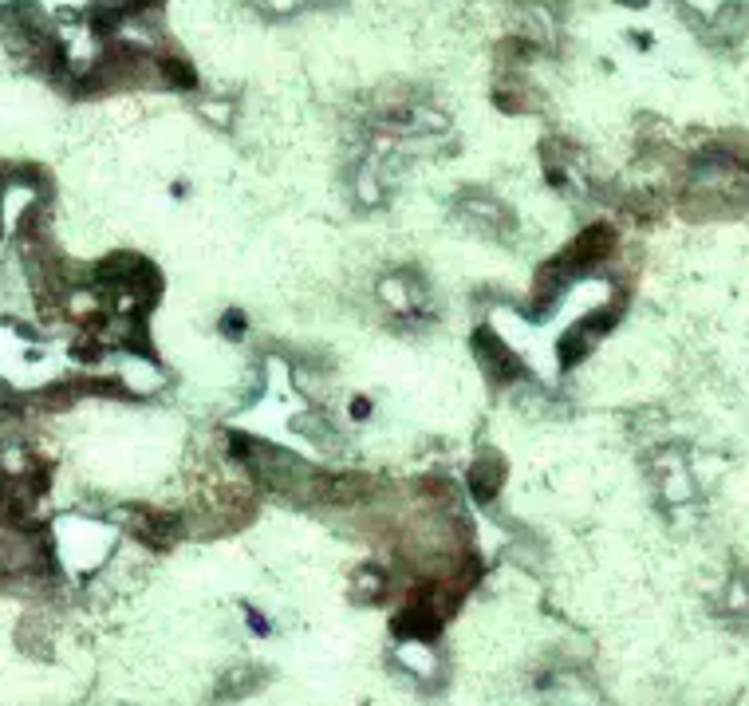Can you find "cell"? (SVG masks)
I'll use <instances>...</instances> for the list:
<instances>
[{"mask_svg":"<svg viewBox=\"0 0 749 706\" xmlns=\"http://www.w3.org/2000/svg\"><path fill=\"white\" fill-rule=\"evenodd\" d=\"M473 351L481 356L486 372L497 379V383H513V379L525 375V364H521V359H517L513 351H509L493 332H478V335H473Z\"/></svg>","mask_w":749,"mask_h":706,"instance_id":"1","label":"cell"},{"mask_svg":"<svg viewBox=\"0 0 749 706\" xmlns=\"http://www.w3.org/2000/svg\"><path fill=\"white\" fill-rule=\"evenodd\" d=\"M470 485H473V493H478V498L497 493V485H501V462H497V458H493V454L478 458V462H473V470H470Z\"/></svg>","mask_w":749,"mask_h":706,"instance_id":"2","label":"cell"}]
</instances>
